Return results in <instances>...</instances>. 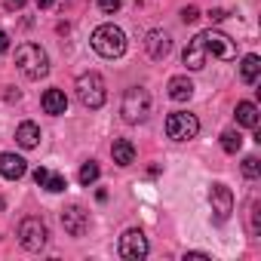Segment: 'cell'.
I'll list each match as a JSON object with an SVG mask.
<instances>
[{
  "mask_svg": "<svg viewBox=\"0 0 261 261\" xmlns=\"http://www.w3.org/2000/svg\"><path fill=\"white\" fill-rule=\"evenodd\" d=\"M92 49L101 56V59H120L126 53V34L117 28V25H98L92 31Z\"/></svg>",
  "mask_w": 261,
  "mask_h": 261,
  "instance_id": "3",
  "label": "cell"
},
{
  "mask_svg": "<svg viewBox=\"0 0 261 261\" xmlns=\"http://www.w3.org/2000/svg\"><path fill=\"white\" fill-rule=\"evenodd\" d=\"M34 181L40 185V188H46L49 194H62L65 188H68V181H65V175H56V172H49V169H34Z\"/></svg>",
  "mask_w": 261,
  "mask_h": 261,
  "instance_id": "14",
  "label": "cell"
},
{
  "mask_svg": "<svg viewBox=\"0 0 261 261\" xmlns=\"http://www.w3.org/2000/svg\"><path fill=\"white\" fill-rule=\"evenodd\" d=\"M151 108H154V101H151V92L145 86H129L123 95V105H120L126 123H145L151 117Z\"/></svg>",
  "mask_w": 261,
  "mask_h": 261,
  "instance_id": "4",
  "label": "cell"
},
{
  "mask_svg": "<svg viewBox=\"0 0 261 261\" xmlns=\"http://www.w3.org/2000/svg\"><path fill=\"white\" fill-rule=\"evenodd\" d=\"M181 19H185V22H197V19H200V10H197V7H185V10H181Z\"/></svg>",
  "mask_w": 261,
  "mask_h": 261,
  "instance_id": "24",
  "label": "cell"
},
{
  "mask_svg": "<svg viewBox=\"0 0 261 261\" xmlns=\"http://www.w3.org/2000/svg\"><path fill=\"white\" fill-rule=\"evenodd\" d=\"M62 227H65V233L68 237H83L86 230H89V212L83 209V206H68L65 212H62Z\"/></svg>",
  "mask_w": 261,
  "mask_h": 261,
  "instance_id": "10",
  "label": "cell"
},
{
  "mask_svg": "<svg viewBox=\"0 0 261 261\" xmlns=\"http://www.w3.org/2000/svg\"><path fill=\"white\" fill-rule=\"evenodd\" d=\"M148 237L139 230V227H129L123 237H120V255L126 258V261H142L145 255H148Z\"/></svg>",
  "mask_w": 261,
  "mask_h": 261,
  "instance_id": "8",
  "label": "cell"
},
{
  "mask_svg": "<svg viewBox=\"0 0 261 261\" xmlns=\"http://www.w3.org/2000/svg\"><path fill=\"white\" fill-rule=\"evenodd\" d=\"M240 77H243V83H249V86L258 83V77H261V59H258L255 53L243 59V65H240Z\"/></svg>",
  "mask_w": 261,
  "mask_h": 261,
  "instance_id": "18",
  "label": "cell"
},
{
  "mask_svg": "<svg viewBox=\"0 0 261 261\" xmlns=\"http://www.w3.org/2000/svg\"><path fill=\"white\" fill-rule=\"evenodd\" d=\"M258 172H261L258 157H246V160H243V175H246V178H258Z\"/></svg>",
  "mask_w": 261,
  "mask_h": 261,
  "instance_id": "22",
  "label": "cell"
},
{
  "mask_svg": "<svg viewBox=\"0 0 261 261\" xmlns=\"http://www.w3.org/2000/svg\"><path fill=\"white\" fill-rule=\"evenodd\" d=\"M7 49H10V34H7V31H0V56H4Z\"/></svg>",
  "mask_w": 261,
  "mask_h": 261,
  "instance_id": "25",
  "label": "cell"
},
{
  "mask_svg": "<svg viewBox=\"0 0 261 261\" xmlns=\"http://www.w3.org/2000/svg\"><path fill=\"white\" fill-rule=\"evenodd\" d=\"M224 16H227V13H224V10H212V13H209V19H212V22H221V19H224Z\"/></svg>",
  "mask_w": 261,
  "mask_h": 261,
  "instance_id": "26",
  "label": "cell"
},
{
  "mask_svg": "<svg viewBox=\"0 0 261 261\" xmlns=\"http://www.w3.org/2000/svg\"><path fill=\"white\" fill-rule=\"evenodd\" d=\"M16 142H19L22 148H37V145H40V126L31 123V120L19 123V129H16Z\"/></svg>",
  "mask_w": 261,
  "mask_h": 261,
  "instance_id": "15",
  "label": "cell"
},
{
  "mask_svg": "<svg viewBox=\"0 0 261 261\" xmlns=\"http://www.w3.org/2000/svg\"><path fill=\"white\" fill-rule=\"evenodd\" d=\"M25 172H28V163H25L19 154H0V175H4V178L16 181V178H22Z\"/></svg>",
  "mask_w": 261,
  "mask_h": 261,
  "instance_id": "12",
  "label": "cell"
},
{
  "mask_svg": "<svg viewBox=\"0 0 261 261\" xmlns=\"http://www.w3.org/2000/svg\"><path fill=\"white\" fill-rule=\"evenodd\" d=\"M16 68L22 71V77L28 80H40L49 74V56L37 46V43H22L16 49Z\"/></svg>",
  "mask_w": 261,
  "mask_h": 261,
  "instance_id": "2",
  "label": "cell"
},
{
  "mask_svg": "<svg viewBox=\"0 0 261 261\" xmlns=\"http://www.w3.org/2000/svg\"><path fill=\"white\" fill-rule=\"evenodd\" d=\"M197 133H200V120L194 114L175 111V114L166 117V136L172 142H191V139H197Z\"/></svg>",
  "mask_w": 261,
  "mask_h": 261,
  "instance_id": "6",
  "label": "cell"
},
{
  "mask_svg": "<svg viewBox=\"0 0 261 261\" xmlns=\"http://www.w3.org/2000/svg\"><path fill=\"white\" fill-rule=\"evenodd\" d=\"M40 105H43V111H46V114L59 117V114H65V111H68V95H65L62 89H46V92H43V98H40Z\"/></svg>",
  "mask_w": 261,
  "mask_h": 261,
  "instance_id": "13",
  "label": "cell"
},
{
  "mask_svg": "<svg viewBox=\"0 0 261 261\" xmlns=\"http://www.w3.org/2000/svg\"><path fill=\"white\" fill-rule=\"evenodd\" d=\"M209 206H212V212H215V221L221 224V221H227L230 218V212H233V194H230V188L227 185H221V181H215L212 188H209Z\"/></svg>",
  "mask_w": 261,
  "mask_h": 261,
  "instance_id": "9",
  "label": "cell"
},
{
  "mask_svg": "<svg viewBox=\"0 0 261 261\" xmlns=\"http://www.w3.org/2000/svg\"><path fill=\"white\" fill-rule=\"evenodd\" d=\"M77 98H80V105H83V108L98 111V108L105 105V98H108L101 74H95V71L80 74V77H77Z\"/></svg>",
  "mask_w": 261,
  "mask_h": 261,
  "instance_id": "5",
  "label": "cell"
},
{
  "mask_svg": "<svg viewBox=\"0 0 261 261\" xmlns=\"http://www.w3.org/2000/svg\"><path fill=\"white\" fill-rule=\"evenodd\" d=\"M145 49H148V56L151 59H166L169 56V49H172V40H169V34L166 31H148V37H145Z\"/></svg>",
  "mask_w": 261,
  "mask_h": 261,
  "instance_id": "11",
  "label": "cell"
},
{
  "mask_svg": "<svg viewBox=\"0 0 261 261\" xmlns=\"http://www.w3.org/2000/svg\"><path fill=\"white\" fill-rule=\"evenodd\" d=\"M209 59H221V62H233L237 59V43L227 37V34H221V31H200L191 43H188V49H185V65L191 68V71H200V68H206V62Z\"/></svg>",
  "mask_w": 261,
  "mask_h": 261,
  "instance_id": "1",
  "label": "cell"
},
{
  "mask_svg": "<svg viewBox=\"0 0 261 261\" xmlns=\"http://www.w3.org/2000/svg\"><path fill=\"white\" fill-rule=\"evenodd\" d=\"M111 157H114L117 166H133V163H136V148H133V142L117 139V142L111 145Z\"/></svg>",
  "mask_w": 261,
  "mask_h": 261,
  "instance_id": "16",
  "label": "cell"
},
{
  "mask_svg": "<svg viewBox=\"0 0 261 261\" xmlns=\"http://www.w3.org/2000/svg\"><path fill=\"white\" fill-rule=\"evenodd\" d=\"M0 209H4V197H0Z\"/></svg>",
  "mask_w": 261,
  "mask_h": 261,
  "instance_id": "29",
  "label": "cell"
},
{
  "mask_svg": "<svg viewBox=\"0 0 261 261\" xmlns=\"http://www.w3.org/2000/svg\"><path fill=\"white\" fill-rule=\"evenodd\" d=\"M166 89H169V98H172V101H188V98L194 95V83H191L185 74L172 77V80L166 83Z\"/></svg>",
  "mask_w": 261,
  "mask_h": 261,
  "instance_id": "17",
  "label": "cell"
},
{
  "mask_svg": "<svg viewBox=\"0 0 261 261\" xmlns=\"http://www.w3.org/2000/svg\"><path fill=\"white\" fill-rule=\"evenodd\" d=\"M46 237H49V230H46L43 218H37V215L22 218V224H19V243H22V249L40 252V249L46 246Z\"/></svg>",
  "mask_w": 261,
  "mask_h": 261,
  "instance_id": "7",
  "label": "cell"
},
{
  "mask_svg": "<svg viewBox=\"0 0 261 261\" xmlns=\"http://www.w3.org/2000/svg\"><path fill=\"white\" fill-rule=\"evenodd\" d=\"M221 148H224V154H237L243 148V136L237 129H227V133H221Z\"/></svg>",
  "mask_w": 261,
  "mask_h": 261,
  "instance_id": "20",
  "label": "cell"
},
{
  "mask_svg": "<svg viewBox=\"0 0 261 261\" xmlns=\"http://www.w3.org/2000/svg\"><path fill=\"white\" fill-rule=\"evenodd\" d=\"M98 7H101V13H117L120 0H98Z\"/></svg>",
  "mask_w": 261,
  "mask_h": 261,
  "instance_id": "23",
  "label": "cell"
},
{
  "mask_svg": "<svg viewBox=\"0 0 261 261\" xmlns=\"http://www.w3.org/2000/svg\"><path fill=\"white\" fill-rule=\"evenodd\" d=\"M237 123H243L249 129H258V108L252 101H240L237 105Z\"/></svg>",
  "mask_w": 261,
  "mask_h": 261,
  "instance_id": "19",
  "label": "cell"
},
{
  "mask_svg": "<svg viewBox=\"0 0 261 261\" xmlns=\"http://www.w3.org/2000/svg\"><path fill=\"white\" fill-rule=\"evenodd\" d=\"M53 4H56V0H37V7H40V10H49Z\"/></svg>",
  "mask_w": 261,
  "mask_h": 261,
  "instance_id": "28",
  "label": "cell"
},
{
  "mask_svg": "<svg viewBox=\"0 0 261 261\" xmlns=\"http://www.w3.org/2000/svg\"><path fill=\"white\" fill-rule=\"evenodd\" d=\"M98 175H101V169H98V163L95 160H89V163H83L80 166V185H92V181H98Z\"/></svg>",
  "mask_w": 261,
  "mask_h": 261,
  "instance_id": "21",
  "label": "cell"
},
{
  "mask_svg": "<svg viewBox=\"0 0 261 261\" xmlns=\"http://www.w3.org/2000/svg\"><path fill=\"white\" fill-rule=\"evenodd\" d=\"M25 0H7V10H22Z\"/></svg>",
  "mask_w": 261,
  "mask_h": 261,
  "instance_id": "27",
  "label": "cell"
}]
</instances>
